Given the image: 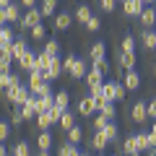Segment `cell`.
Here are the masks:
<instances>
[{"label": "cell", "instance_id": "45", "mask_svg": "<svg viewBox=\"0 0 156 156\" xmlns=\"http://www.w3.org/2000/svg\"><path fill=\"white\" fill-rule=\"evenodd\" d=\"M86 29H89V31H99V29H101V21H99L96 16H91L89 21H86Z\"/></svg>", "mask_w": 156, "mask_h": 156}, {"label": "cell", "instance_id": "31", "mask_svg": "<svg viewBox=\"0 0 156 156\" xmlns=\"http://www.w3.org/2000/svg\"><path fill=\"white\" fill-rule=\"evenodd\" d=\"M13 156H31V146H29V140H18V143L13 146Z\"/></svg>", "mask_w": 156, "mask_h": 156}, {"label": "cell", "instance_id": "14", "mask_svg": "<svg viewBox=\"0 0 156 156\" xmlns=\"http://www.w3.org/2000/svg\"><path fill=\"white\" fill-rule=\"evenodd\" d=\"M125 89L128 91H138L140 89V73L138 70H125Z\"/></svg>", "mask_w": 156, "mask_h": 156}, {"label": "cell", "instance_id": "32", "mask_svg": "<svg viewBox=\"0 0 156 156\" xmlns=\"http://www.w3.org/2000/svg\"><path fill=\"white\" fill-rule=\"evenodd\" d=\"M44 52L50 57H57V55H60V42H57V39H47V42H44Z\"/></svg>", "mask_w": 156, "mask_h": 156}, {"label": "cell", "instance_id": "39", "mask_svg": "<svg viewBox=\"0 0 156 156\" xmlns=\"http://www.w3.org/2000/svg\"><path fill=\"white\" fill-rule=\"evenodd\" d=\"M122 52H135V37L133 34H125L122 37Z\"/></svg>", "mask_w": 156, "mask_h": 156}, {"label": "cell", "instance_id": "6", "mask_svg": "<svg viewBox=\"0 0 156 156\" xmlns=\"http://www.w3.org/2000/svg\"><path fill=\"white\" fill-rule=\"evenodd\" d=\"M130 117H133L135 122H146L148 120V101H135L133 107H130Z\"/></svg>", "mask_w": 156, "mask_h": 156}, {"label": "cell", "instance_id": "5", "mask_svg": "<svg viewBox=\"0 0 156 156\" xmlns=\"http://www.w3.org/2000/svg\"><path fill=\"white\" fill-rule=\"evenodd\" d=\"M143 8H146L143 0H125V3H122V13L128 18H138L140 13H143Z\"/></svg>", "mask_w": 156, "mask_h": 156}, {"label": "cell", "instance_id": "16", "mask_svg": "<svg viewBox=\"0 0 156 156\" xmlns=\"http://www.w3.org/2000/svg\"><path fill=\"white\" fill-rule=\"evenodd\" d=\"M107 146H109V138L104 135V130H94V135H91V148L94 151H104Z\"/></svg>", "mask_w": 156, "mask_h": 156}, {"label": "cell", "instance_id": "22", "mask_svg": "<svg viewBox=\"0 0 156 156\" xmlns=\"http://www.w3.org/2000/svg\"><path fill=\"white\" fill-rule=\"evenodd\" d=\"M34 120H37V128H39V130H50L52 125H55V120L50 117V112H39Z\"/></svg>", "mask_w": 156, "mask_h": 156}, {"label": "cell", "instance_id": "53", "mask_svg": "<svg viewBox=\"0 0 156 156\" xmlns=\"http://www.w3.org/2000/svg\"><path fill=\"white\" fill-rule=\"evenodd\" d=\"M148 133H151V135L156 138V120H154V125H151V130H148Z\"/></svg>", "mask_w": 156, "mask_h": 156}, {"label": "cell", "instance_id": "36", "mask_svg": "<svg viewBox=\"0 0 156 156\" xmlns=\"http://www.w3.org/2000/svg\"><path fill=\"white\" fill-rule=\"evenodd\" d=\"M31 39H37V42L47 39V29H44V23H37V26H31Z\"/></svg>", "mask_w": 156, "mask_h": 156}, {"label": "cell", "instance_id": "29", "mask_svg": "<svg viewBox=\"0 0 156 156\" xmlns=\"http://www.w3.org/2000/svg\"><path fill=\"white\" fill-rule=\"evenodd\" d=\"M57 156H81V151H78V146H76V143H70V140H68V143H62V146H60Z\"/></svg>", "mask_w": 156, "mask_h": 156}, {"label": "cell", "instance_id": "30", "mask_svg": "<svg viewBox=\"0 0 156 156\" xmlns=\"http://www.w3.org/2000/svg\"><path fill=\"white\" fill-rule=\"evenodd\" d=\"M104 135L109 138V143H115L117 138H120V130H117V125H115V120H109V122L104 125Z\"/></svg>", "mask_w": 156, "mask_h": 156}, {"label": "cell", "instance_id": "47", "mask_svg": "<svg viewBox=\"0 0 156 156\" xmlns=\"http://www.w3.org/2000/svg\"><path fill=\"white\" fill-rule=\"evenodd\" d=\"M47 112H50V117L57 122V120H60V115H62L65 109H62V107H57V104H52V109H47Z\"/></svg>", "mask_w": 156, "mask_h": 156}, {"label": "cell", "instance_id": "3", "mask_svg": "<svg viewBox=\"0 0 156 156\" xmlns=\"http://www.w3.org/2000/svg\"><path fill=\"white\" fill-rule=\"evenodd\" d=\"M42 18H44V16H42L39 5H37V8H29V11L23 13V16H21L18 26H21V29H31V26H37V23H42Z\"/></svg>", "mask_w": 156, "mask_h": 156}, {"label": "cell", "instance_id": "23", "mask_svg": "<svg viewBox=\"0 0 156 156\" xmlns=\"http://www.w3.org/2000/svg\"><path fill=\"white\" fill-rule=\"evenodd\" d=\"M86 86H94V83H104V73L96 70V68H89V73H86Z\"/></svg>", "mask_w": 156, "mask_h": 156}, {"label": "cell", "instance_id": "10", "mask_svg": "<svg viewBox=\"0 0 156 156\" xmlns=\"http://www.w3.org/2000/svg\"><path fill=\"white\" fill-rule=\"evenodd\" d=\"M138 21L143 23V29H154L156 26V5H146L143 13L138 16Z\"/></svg>", "mask_w": 156, "mask_h": 156}, {"label": "cell", "instance_id": "7", "mask_svg": "<svg viewBox=\"0 0 156 156\" xmlns=\"http://www.w3.org/2000/svg\"><path fill=\"white\" fill-rule=\"evenodd\" d=\"M21 86V76L18 73H0V91H8V89H16Z\"/></svg>", "mask_w": 156, "mask_h": 156}, {"label": "cell", "instance_id": "20", "mask_svg": "<svg viewBox=\"0 0 156 156\" xmlns=\"http://www.w3.org/2000/svg\"><path fill=\"white\" fill-rule=\"evenodd\" d=\"M31 50L29 47V39H23V37H16V42H13V57H21V55H26V52Z\"/></svg>", "mask_w": 156, "mask_h": 156}, {"label": "cell", "instance_id": "4", "mask_svg": "<svg viewBox=\"0 0 156 156\" xmlns=\"http://www.w3.org/2000/svg\"><path fill=\"white\" fill-rule=\"evenodd\" d=\"M115 60H117V65L122 68V70H135V62H138V57H135V52H117L115 55Z\"/></svg>", "mask_w": 156, "mask_h": 156}, {"label": "cell", "instance_id": "41", "mask_svg": "<svg viewBox=\"0 0 156 156\" xmlns=\"http://www.w3.org/2000/svg\"><path fill=\"white\" fill-rule=\"evenodd\" d=\"M34 96H44V94H52V86H50V81H44V83H39L37 89L31 91Z\"/></svg>", "mask_w": 156, "mask_h": 156}, {"label": "cell", "instance_id": "58", "mask_svg": "<svg viewBox=\"0 0 156 156\" xmlns=\"http://www.w3.org/2000/svg\"><path fill=\"white\" fill-rule=\"evenodd\" d=\"M3 23H5V21H3V16H0V26H3Z\"/></svg>", "mask_w": 156, "mask_h": 156}, {"label": "cell", "instance_id": "18", "mask_svg": "<svg viewBox=\"0 0 156 156\" xmlns=\"http://www.w3.org/2000/svg\"><path fill=\"white\" fill-rule=\"evenodd\" d=\"M13 42H16V37H13V29L3 23V26H0V52L5 50L8 44H13Z\"/></svg>", "mask_w": 156, "mask_h": 156}, {"label": "cell", "instance_id": "1", "mask_svg": "<svg viewBox=\"0 0 156 156\" xmlns=\"http://www.w3.org/2000/svg\"><path fill=\"white\" fill-rule=\"evenodd\" d=\"M62 70H65L70 78H86V73H89V62H86L83 57L68 55L65 60H62Z\"/></svg>", "mask_w": 156, "mask_h": 156}, {"label": "cell", "instance_id": "60", "mask_svg": "<svg viewBox=\"0 0 156 156\" xmlns=\"http://www.w3.org/2000/svg\"><path fill=\"white\" fill-rule=\"evenodd\" d=\"M120 3H125V0H120Z\"/></svg>", "mask_w": 156, "mask_h": 156}, {"label": "cell", "instance_id": "2", "mask_svg": "<svg viewBox=\"0 0 156 156\" xmlns=\"http://www.w3.org/2000/svg\"><path fill=\"white\" fill-rule=\"evenodd\" d=\"M5 94V101L11 107H23L29 101V96H31V91H29V86L26 83H21V86H16V89H8V91H3Z\"/></svg>", "mask_w": 156, "mask_h": 156}, {"label": "cell", "instance_id": "28", "mask_svg": "<svg viewBox=\"0 0 156 156\" xmlns=\"http://www.w3.org/2000/svg\"><path fill=\"white\" fill-rule=\"evenodd\" d=\"M91 16H94V13H91L89 5H78V8H76V16H73V18H76V21H81V23L86 26V21H89Z\"/></svg>", "mask_w": 156, "mask_h": 156}, {"label": "cell", "instance_id": "27", "mask_svg": "<svg viewBox=\"0 0 156 156\" xmlns=\"http://www.w3.org/2000/svg\"><path fill=\"white\" fill-rule=\"evenodd\" d=\"M65 135H68V140H70V143H76V146H78L81 140H83V128H81V125H73V128L68 130Z\"/></svg>", "mask_w": 156, "mask_h": 156}, {"label": "cell", "instance_id": "13", "mask_svg": "<svg viewBox=\"0 0 156 156\" xmlns=\"http://www.w3.org/2000/svg\"><path fill=\"white\" fill-rule=\"evenodd\" d=\"M73 21H76V18H73L70 13L62 11V13H55V18H52V26H55L57 31H65V29H70V23H73Z\"/></svg>", "mask_w": 156, "mask_h": 156}, {"label": "cell", "instance_id": "57", "mask_svg": "<svg viewBox=\"0 0 156 156\" xmlns=\"http://www.w3.org/2000/svg\"><path fill=\"white\" fill-rule=\"evenodd\" d=\"M143 3H146V5H154V3H156V0H143Z\"/></svg>", "mask_w": 156, "mask_h": 156}, {"label": "cell", "instance_id": "21", "mask_svg": "<svg viewBox=\"0 0 156 156\" xmlns=\"http://www.w3.org/2000/svg\"><path fill=\"white\" fill-rule=\"evenodd\" d=\"M37 148H39V151H50V148H52V133H50V130H42V133H39Z\"/></svg>", "mask_w": 156, "mask_h": 156}, {"label": "cell", "instance_id": "62", "mask_svg": "<svg viewBox=\"0 0 156 156\" xmlns=\"http://www.w3.org/2000/svg\"><path fill=\"white\" fill-rule=\"evenodd\" d=\"M96 156H99V154H96Z\"/></svg>", "mask_w": 156, "mask_h": 156}, {"label": "cell", "instance_id": "46", "mask_svg": "<svg viewBox=\"0 0 156 156\" xmlns=\"http://www.w3.org/2000/svg\"><path fill=\"white\" fill-rule=\"evenodd\" d=\"M115 3H117V0H99V8L104 13H112V11H115Z\"/></svg>", "mask_w": 156, "mask_h": 156}, {"label": "cell", "instance_id": "49", "mask_svg": "<svg viewBox=\"0 0 156 156\" xmlns=\"http://www.w3.org/2000/svg\"><path fill=\"white\" fill-rule=\"evenodd\" d=\"M148 117H151V120H156V99L148 101Z\"/></svg>", "mask_w": 156, "mask_h": 156}, {"label": "cell", "instance_id": "9", "mask_svg": "<svg viewBox=\"0 0 156 156\" xmlns=\"http://www.w3.org/2000/svg\"><path fill=\"white\" fill-rule=\"evenodd\" d=\"M94 112H96V99H94L91 94L83 96V99L78 101V115H81V117H91Z\"/></svg>", "mask_w": 156, "mask_h": 156}, {"label": "cell", "instance_id": "56", "mask_svg": "<svg viewBox=\"0 0 156 156\" xmlns=\"http://www.w3.org/2000/svg\"><path fill=\"white\" fill-rule=\"evenodd\" d=\"M125 156H140V151H133V154H125Z\"/></svg>", "mask_w": 156, "mask_h": 156}, {"label": "cell", "instance_id": "61", "mask_svg": "<svg viewBox=\"0 0 156 156\" xmlns=\"http://www.w3.org/2000/svg\"><path fill=\"white\" fill-rule=\"evenodd\" d=\"M154 73H156V68H154Z\"/></svg>", "mask_w": 156, "mask_h": 156}, {"label": "cell", "instance_id": "51", "mask_svg": "<svg viewBox=\"0 0 156 156\" xmlns=\"http://www.w3.org/2000/svg\"><path fill=\"white\" fill-rule=\"evenodd\" d=\"M11 5V0H0V11H3V8H8Z\"/></svg>", "mask_w": 156, "mask_h": 156}, {"label": "cell", "instance_id": "44", "mask_svg": "<svg viewBox=\"0 0 156 156\" xmlns=\"http://www.w3.org/2000/svg\"><path fill=\"white\" fill-rule=\"evenodd\" d=\"M107 122H109V120H107L104 115H96V117H94V122H91V128H94V130H104Z\"/></svg>", "mask_w": 156, "mask_h": 156}, {"label": "cell", "instance_id": "17", "mask_svg": "<svg viewBox=\"0 0 156 156\" xmlns=\"http://www.w3.org/2000/svg\"><path fill=\"white\" fill-rule=\"evenodd\" d=\"M135 138H138V148H140V151L156 148V138H154L151 133H135Z\"/></svg>", "mask_w": 156, "mask_h": 156}, {"label": "cell", "instance_id": "52", "mask_svg": "<svg viewBox=\"0 0 156 156\" xmlns=\"http://www.w3.org/2000/svg\"><path fill=\"white\" fill-rule=\"evenodd\" d=\"M0 156H8V148H5L3 143H0Z\"/></svg>", "mask_w": 156, "mask_h": 156}, {"label": "cell", "instance_id": "26", "mask_svg": "<svg viewBox=\"0 0 156 156\" xmlns=\"http://www.w3.org/2000/svg\"><path fill=\"white\" fill-rule=\"evenodd\" d=\"M39 11H42V16H52V13L57 11V0H39Z\"/></svg>", "mask_w": 156, "mask_h": 156}, {"label": "cell", "instance_id": "35", "mask_svg": "<svg viewBox=\"0 0 156 156\" xmlns=\"http://www.w3.org/2000/svg\"><path fill=\"white\" fill-rule=\"evenodd\" d=\"M37 99H39V109H42V112L52 109V104H55V96H52V94H44V96H37Z\"/></svg>", "mask_w": 156, "mask_h": 156}, {"label": "cell", "instance_id": "38", "mask_svg": "<svg viewBox=\"0 0 156 156\" xmlns=\"http://www.w3.org/2000/svg\"><path fill=\"white\" fill-rule=\"evenodd\" d=\"M11 130H13V125H11V120H0V143H5L8 140V135H11Z\"/></svg>", "mask_w": 156, "mask_h": 156}, {"label": "cell", "instance_id": "40", "mask_svg": "<svg viewBox=\"0 0 156 156\" xmlns=\"http://www.w3.org/2000/svg\"><path fill=\"white\" fill-rule=\"evenodd\" d=\"M140 42H143L146 50H154V37H151V29H143V31H140Z\"/></svg>", "mask_w": 156, "mask_h": 156}, {"label": "cell", "instance_id": "11", "mask_svg": "<svg viewBox=\"0 0 156 156\" xmlns=\"http://www.w3.org/2000/svg\"><path fill=\"white\" fill-rule=\"evenodd\" d=\"M16 62H18V68H21V70L31 73L34 68H37V52H34V50H29L26 55H21V57H18Z\"/></svg>", "mask_w": 156, "mask_h": 156}, {"label": "cell", "instance_id": "54", "mask_svg": "<svg viewBox=\"0 0 156 156\" xmlns=\"http://www.w3.org/2000/svg\"><path fill=\"white\" fill-rule=\"evenodd\" d=\"M151 37H154V50H156V29H154V31H151Z\"/></svg>", "mask_w": 156, "mask_h": 156}, {"label": "cell", "instance_id": "59", "mask_svg": "<svg viewBox=\"0 0 156 156\" xmlns=\"http://www.w3.org/2000/svg\"><path fill=\"white\" fill-rule=\"evenodd\" d=\"M81 156H89V154H83V151H81Z\"/></svg>", "mask_w": 156, "mask_h": 156}, {"label": "cell", "instance_id": "34", "mask_svg": "<svg viewBox=\"0 0 156 156\" xmlns=\"http://www.w3.org/2000/svg\"><path fill=\"white\" fill-rule=\"evenodd\" d=\"M21 122H26V117H23L21 107H13V112H11V125H13V128H18Z\"/></svg>", "mask_w": 156, "mask_h": 156}, {"label": "cell", "instance_id": "37", "mask_svg": "<svg viewBox=\"0 0 156 156\" xmlns=\"http://www.w3.org/2000/svg\"><path fill=\"white\" fill-rule=\"evenodd\" d=\"M55 104L62 107V109H68V104H70V94H68V91H57V94H55Z\"/></svg>", "mask_w": 156, "mask_h": 156}, {"label": "cell", "instance_id": "33", "mask_svg": "<svg viewBox=\"0 0 156 156\" xmlns=\"http://www.w3.org/2000/svg\"><path fill=\"white\" fill-rule=\"evenodd\" d=\"M133 151H140L138 148V138H135V135H128L125 143H122V154H133Z\"/></svg>", "mask_w": 156, "mask_h": 156}, {"label": "cell", "instance_id": "48", "mask_svg": "<svg viewBox=\"0 0 156 156\" xmlns=\"http://www.w3.org/2000/svg\"><path fill=\"white\" fill-rule=\"evenodd\" d=\"M89 94H91V96H101V83H94V86H89Z\"/></svg>", "mask_w": 156, "mask_h": 156}, {"label": "cell", "instance_id": "19", "mask_svg": "<svg viewBox=\"0 0 156 156\" xmlns=\"http://www.w3.org/2000/svg\"><path fill=\"white\" fill-rule=\"evenodd\" d=\"M107 55V44L104 42H94V44L89 47V60L94 62V60H101V57Z\"/></svg>", "mask_w": 156, "mask_h": 156}, {"label": "cell", "instance_id": "15", "mask_svg": "<svg viewBox=\"0 0 156 156\" xmlns=\"http://www.w3.org/2000/svg\"><path fill=\"white\" fill-rule=\"evenodd\" d=\"M0 16H3V21H21V8H18L16 5V3H11V5H8V8H3V11H0Z\"/></svg>", "mask_w": 156, "mask_h": 156}, {"label": "cell", "instance_id": "50", "mask_svg": "<svg viewBox=\"0 0 156 156\" xmlns=\"http://www.w3.org/2000/svg\"><path fill=\"white\" fill-rule=\"evenodd\" d=\"M37 3L39 0H21V5H26V8H37Z\"/></svg>", "mask_w": 156, "mask_h": 156}, {"label": "cell", "instance_id": "42", "mask_svg": "<svg viewBox=\"0 0 156 156\" xmlns=\"http://www.w3.org/2000/svg\"><path fill=\"white\" fill-rule=\"evenodd\" d=\"M91 65H94L96 70H101V73H104V76H107V73L112 70V68H109V60H107V57H101V60H94V62H91Z\"/></svg>", "mask_w": 156, "mask_h": 156}, {"label": "cell", "instance_id": "24", "mask_svg": "<svg viewBox=\"0 0 156 156\" xmlns=\"http://www.w3.org/2000/svg\"><path fill=\"white\" fill-rule=\"evenodd\" d=\"M57 125H60V128L68 133V130H70L73 125H76V117H73V112H70V109H65V112L60 115V120H57Z\"/></svg>", "mask_w": 156, "mask_h": 156}, {"label": "cell", "instance_id": "25", "mask_svg": "<svg viewBox=\"0 0 156 156\" xmlns=\"http://www.w3.org/2000/svg\"><path fill=\"white\" fill-rule=\"evenodd\" d=\"M99 115H104L107 120H117V104L115 101H104V104L99 107Z\"/></svg>", "mask_w": 156, "mask_h": 156}, {"label": "cell", "instance_id": "43", "mask_svg": "<svg viewBox=\"0 0 156 156\" xmlns=\"http://www.w3.org/2000/svg\"><path fill=\"white\" fill-rule=\"evenodd\" d=\"M125 83H120V81H115V101H122L125 99Z\"/></svg>", "mask_w": 156, "mask_h": 156}, {"label": "cell", "instance_id": "12", "mask_svg": "<svg viewBox=\"0 0 156 156\" xmlns=\"http://www.w3.org/2000/svg\"><path fill=\"white\" fill-rule=\"evenodd\" d=\"M21 112H23V117H26V120H34V117H37L39 112H42V109H39V99L31 94V96H29V101L21 107Z\"/></svg>", "mask_w": 156, "mask_h": 156}, {"label": "cell", "instance_id": "55", "mask_svg": "<svg viewBox=\"0 0 156 156\" xmlns=\"http://www.w3.org/2000/svg\"><path fill=\"white\" fill-rule=\"evenodd\" d=\"M37 156H50V151H39V154Z\"/></svg>", "mask_w": 156, "mask_h": 156}, {"label": "cell", "instance_id": "8", "mask_svg": "<svg viewBox=\"0 0 156 156\" xmlns=\"http://www.w3.org/2000/svg\"><path fill=\"white\" fill-rule=\"evenodd\" d=\"M62 73H65V70H62V60H60V57H52L50 68H47V73H44V81H50V83H52V81H57Z\"/></svg>", "mask_w": 156, "mask_h": 156}]
</instances>
